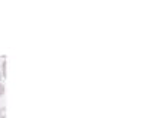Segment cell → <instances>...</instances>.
<instances>
[{
    "instance_id": "1",
    "label": "cell",
    "mask_w": 157,
    "mask_h": 118,
    "mask_svg": "<svg viewBox=\"0 0 157 118\" xmlns=\"http://www.w3.org/2000/svg\"><path fill=\"white\" fill-rule=\"evenodd\" d=\"M0 118H6V108L5 106L0 108Z\"/></svg>"
},
{
    "instance_id": "2",
    "label": "cell",
    "mask_w": 157,
    "mask_h": 118,
    "mask_svg": "<svg viewBox=\"0 0 157 118\" xmlns=\"http://www.w3.org/2000/svg\"><path fill=\"white\" fill-rule=\"evenodd\" d=\"M2 70H3V74H2V75L6 77V59H5V62L2 63Z\"/></svg>"
},
{
    "instance_id": "3",
    "label": "cell",
    "mask_w": 157,
    "mask_h": 118,
    "mask_svg": "<svg viewBox=\"0 0 157 118\" xmlns=\"http://www.w3.org/2000/svg\"><path fill=\"white\" fill-rule=\"evenodd\" d=\"M3 95H5V86H3V84L0 83V97L3 96Z\"/></svg>"
},
{
    "instance_id": "4",
    "label": "cell",
    "mask_w": 157,
    "mask_h": 118,
    "mask_svg": "<svg viewBox=\"0 0 157 118\" xmlns=\"http://www.w3.org/2000/svg\"><path fill=\"white\" fill-rule=\"evenodd\" d=\"M2 77H3V75H2V72H0V80H2Z\"/></svg>"
}]
</instances>
